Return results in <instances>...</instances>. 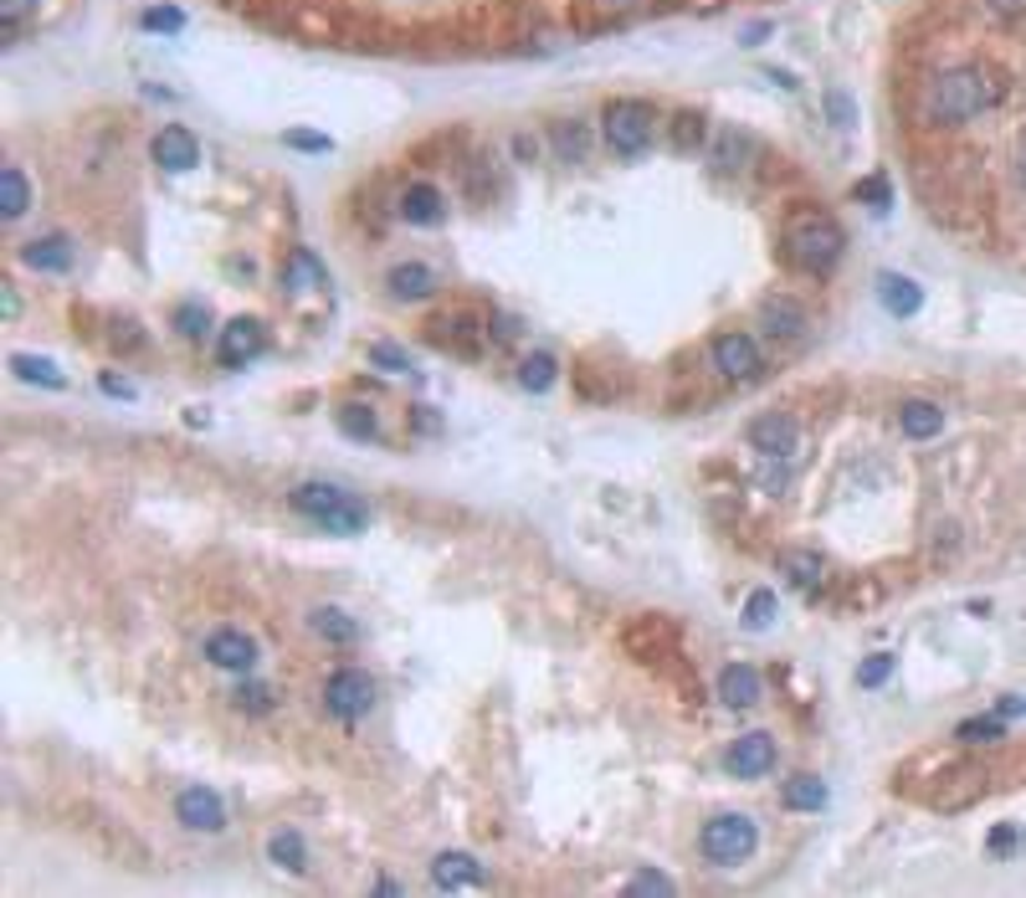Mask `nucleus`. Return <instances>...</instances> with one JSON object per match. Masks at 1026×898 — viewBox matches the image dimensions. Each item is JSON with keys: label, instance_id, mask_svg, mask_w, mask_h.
Wrapping results in <instances>:
<instances>
[{"label": "nucleus", "instance_id": "nucleus-16", "mask_svg": "<svg viewBox=\"0 0 1026 898\" xmlns=\"http://www.w3.org/2000/svg\"><path fill=\"white\" fill-rule=\"evenodd\" d=\"M396 206H400V221H411V227H437L447 216V201H441L437 186H406Z\"/></svg>", "mask_w": 1026, "mask_h": 898}, {"label": "nucleus", "instance_id": "nucleus-49", "mask_svg": "<svg viewBox=\"0 0 1026 898\" xmlns=\"http://www.w3.org/2000/svg\"><path fill=\"white\" fill-rule=\"evenodd\" d=\"M1016 180H1022V190H1026V149H1022V160H1016Z\"/></svg>", "mask_w": 1026, "mask_h": 898}, {"label": "nucleus", "instance_id": "nucleus-1", "mask_svg": "<svg viewBox=\"0 0 1026 898\" xmlns=\"http://www.w3.org/2000/svg\"><path fill=\"white\" fill-rule=\"evenodd\" d=\"M996 98H1000V82L990 78L986 68H949L929 82L924 113H929L934 123H965V119H975V113H986Z\"/></svg>", "mask_w": 1026, "mask_h": 898}, {"label": "nucleus", "instance_id": "nucleus-32", "mask_svg": "<svg viewBox=\"0 0 1026 898\" xmlns=\"http://www.w3.org/2000/svg\"><path fill=\"white\" fill-rule=\"evenodd\" d=\"M1006 735V714H990V719H965L960 725V739L965 745H990V739Z\"/></svg>", "mask_w": 1026, "mask_h": 898}, {"label": "nucleus", "instance_id": "nucleus-35", "mask_svg": "<svg viewBox=\"0 0 1026 898\" xmlns=\"http://www.w3.org/2000/svg\"><path fill=\"white\" fill-rule=\"evenodd\" d=\"M888 672H894V657L878 652V657H867L863 668H857V684H863V688H883V684H888Z\"/></svg>", "mask_w": 1026, "mask_h": 898}, {"label": "nucleus", "instance_id": "nucleus-14", "mask_svg": "<svg viewBox=\"0 0 1026 898\" xmlns=\"http://www.w3.org/2000/svg\"><path fill=\"white\" fill-rule=\"evenodd\" d=\"M431 884H437L441 894H457V888H478V884H482V862L472 858V852H441V858L431 862Z\"/></svg>", "mask_w": 1026, "mask_h": 898}, {"label": "nucleus", "instance_id": "nucleus-40", "mask_svg": "<svg viewBox=\"0 0 1026 898\" xmlns=\"http://www.w3.org/2000/svg\"><path fill=\"white\" fill-rule=\"evenodd\" d=\"M288 144L293 149H308V154H329V134H308V129H293V134H288Z\"/></svg>", "mask_w": 1026, "mask_h": 898}, {"label": "nucleus", "instance_id": "nucleus-43", "mask_svg": "<svg viewBox=\"0 0 1026 898\" xmlns=\"http://www.w3.org/2000/svg\"><path fill=\"white\" fill-rule=\"evenodd\" d=\"M857 201H873L883 211V206H888V186H883V180H863V186H857Z\"/></svg>", "mask_w": 1026, "mask_h": 898}, {"label": "nucleus", "instance_id": "nucleus-12", "mask_svg": "<svg viewBox=\"0 0 1026 898\" xmlns=\"http://www.w3.org/2000/svg\"><path fill=\"white\" fill-rule=\"evenodd\" d=\"M262 345H267V335H262V323L257 319H231L227 329H221V345H216V355H221V365H247V360H257L262 355Z\"/></svg>", "mask_w": 1026, "mask_h": 898}, {"label": "nucleus", "instance_id": "nucleus-9", "mask_svg": "<svg viewBox=\"0 0 1026 898\" xmlns=\"http://www.w3.org/2000/svg\"><path fill=\"white\" fill-rule=\"evenodd\" d=\"M714 370L719 376H729V380H755L760 376V345L749 335H719L714 339Z\"/></svg>", "mask_w": 1026, "mask_h": 898}, {"label": "nucleus", "instance_id": "nucleus-48", "mask_svg": "<svg viewBox=\"0 0 1026 898\" xmlns=\"http://www.w3.org/2000/svg\"><path fill=\"white\" fill-rule=\"evenodd\" d=\"M0 309H6V319H16V309H21V303H16V293H11V288L0 293Z\"/></svg>", "mask_w": 1026, "mask_h": 898}, {"label": "nucleus", "instance_id": "nucleus-24", "mask_svg": "<svg viewBox=\"0 0 1026 898\" xmlns=\"http://www.w3.org/2000/svg\"><path fill=\"white\" fill-rule=\"evenodd\" d=\"M780 565H786V576L796 580V586H806V590H816L821 580H827V560L811 555V550H786L780 555Z\"/></svg>", "mask_w": 1026, "mask_h": 898}, {"label": "nucleus", "instance_id": "nucleus-15", "mask_svg": "<svg viewBox=\"0 0 1026 898\" xmlns=\"http://www.w3.org/2000/svg\"><path fill=\"white\" fill-rule=\"evenodd\" d=\"M760 694H765V684H760V672L749 668V662H729V668L719 672V698L729 704V709H755Z\"/></svg>", "mask_w": 1026, "mask_h": 898}, {"label": "nucleus", "instance_id": "nucleus-26", "mask_svg": "<svg viewBox=\"0 0 1026 898\" xmlns=\"http://www.w3.org/2000/svg\"><path fill=\"white\" fill-rule=\"evenodd\" d=\"M308 621H313V631H319V637H329V642H339V647H349L355 637H360V627H355V621H349L339 606H319Z\"/></svg>", "mask_w": 1026, "mask_h": 898}, {"label": "nucleus", "instance_id": "nucleus-47", "mask_svg": "<svg viewBox=\"0 0 1026 898\" xmlns=\"http://www.w3.org/2000/svg\"><path fill=\"white\" fill-rule=\"evenodd\" d=\"M103 390H108V396H123V401L133 396V386H129V380H119V376H103Z\"/></svg>", "mask_w": 1026, "mask_h": 898}, {"label": "nucleus", "instance_id": "nucleus-8", "mask_svg": "<svg viewBox=\"0 0 1026 898\" xmlns=\"http://www.w3.org/2000/svg\"><path fill=\"white\" fill-rule=\"evenodd\" d=\"M206 662L221 672H252L257 668V642L237 627H221L206 637Z\"/></svg>", "mask_w": 1026, "mask_h": 898}, {"label": "nucleus", "instance_id": "nucleus-13", "mask_svg": "<svg viewBox=\"0 0 1026 898\" xmlns=\"http://www.w3.org/2000/svg\"><path fill=\"white\" fill-rule=\"evenodd\" d=\"M155 164H165V170H175V174L196 170L200 164L196 134H190V129H160V134H155Z\"/></svg>", "mask_w": 1026, "mask_h": 898}, {"label": "nucleus", "instance_id": "nucleus-10", "mask_svg": "<svg viewBox=\"0 0 1026 898\" xmlns=\"http://www.w3.org/2000/svg\"><path fill=\"white\" fill-rule=\"evenodd\" d=\"M175 817L186 821L190 831H221L227 827V801L206 786H186V791L175 796Z\"/></svg>", "mask_w": 1026, "mask_h": 898}, {"label": "nucleus", "instance_id": "nucleus-41", "mask_svg": "<svg viewBox=\"0 0 1026 898\" xmlns=\"http://www.w3.org/2000/svg\"><path fill=\"white\" fill-rule=\"evenodd\" d=\"M31 6H37V0H0V27L16 31V27H21V16H27Z\"/></svg>", "mask_w": 1026, "mask_h": 898}, {"label": "nucleus", "instance_id": "nucleus-33", "mask_svg": "<svg viewBox=\"0 0 1026 898\" xmlns=\"http://www.w3.org/2000/svg\"><path fill=\"white\" fill-rule=\"evenodd\" d=\"M370 365H380L390 376H411V355L396 345H370Z\"/></svg>", "mask_w": 1026, "mask_h": 898}, {"label": "nucleus", "instance_id": "nucleus-45", "mask_svg": "<svg viewBox=\"0 0 1026 898\" xmlns=\"http://www.w3.org/2000/svg\"><path fill=\"white\" fill-rule=\"evenodd\" d=\"M1016 837H1022V831H1016V827H1000L996 837H990V852H1012V847H1016Z\"/></svg>", "mask_w": 1026, "mask_h": 898}, {"label": "nucleus", "instance_id": "nucleus-27", "mask_svg": "<svg viewBox=\"0 0 1026 898\" xmlns=\"http://www.w3.org/2000/svg\"><path fill=\"white\" fill-rule=\"evenodd\" d=\"M749 134H739V129H724L719 134V144H714V164H719L724 174H734V170H745V154H749Z\"/></svg>", "mask_w": 1026, "mask_h": 898}, {"label": "nucleus", "instance_id": "nucleus-20", "mask_svg": "<svg viewBox=\"0 0 1026 898\" xmlns=\"http://www.w3.org/2000/svg\"><path fill=\"white\" fill-rule=\"evenodd\" d=\"M390 293L396 298H431L437 293V272L427 268V262H400V268H390Z\"/></svg>", "mask_w": 1026, "mask_h": 898}, {"label": "nucleus", "instance_id": "nucleus-22", "mask_svg": "<svg viewBox=\"0 0 1026 898\" xmlns=\"http://www.w3.org/2000/svg\"><path fill=\"white\" fill-rule=\"evenodd\" d=\"M780 801L790 806V811H821L827 806V780L816 776H790L786 791H780Z\"/></svg>", "mask_w": 1026, "mask_h": 898}, {"label": "nucleus", "instance_id": "nucleus-19", "mask_svg": "<svg viewBox=\"0 0 1026 898\" xmlns=\"http://www.w3.org/2000/svg\"><path fill=\"white\" fill-rule=\"evenodd\" d=\"M21 262L37 272H67L72 268V247H67V237H37V242L21 247Z\"/></svg>", "mask_w": 1026, "mask_h": 898}, {"label": "nucleus", "instance_id": "nucleus-25", "mask_svg": "<svg viewBox=\"0 0 1026 898\" xmlns=\"http://www.w3.org/2000/svg\"><path fill=\"white\" fill-rule=\"evenodd\" d=\"M27 206H31L27 174L16 170V164H6L0 170V211H6V221H16V216H27Z\"/></svg>", "mask_w": 1026, "mask_h": 898}, {"label": "nucleus", "instance_id": "nucleus-29", "mask_svg": "<svg viewBox=\"0 0 1026 898\" xmlns=\"http://www.w3.org/2000/svg\"><path fill=\"white\" fill-rule=\"evenodd\" d=\"M555 376H560L555 355H529V360L519 365V386L524 390H549V386H555Z\"/></svg>", "mask_w": 1026, "mask_h": 898}, {"label": "nucleus", "instance_id": "nucleus-39", "mask_svg": "<svg viewBox=\"0 0 1026 898\" xmlns=\"http://www.w3.org/2000/svg\"><path fill=\"white\" fill-rule=\"evenodd\" d=\"M627 888L631 894H673V878H663V872H637Z\"/></svg>", "mask_w": 1026, "mask_h": 898}, {"label": "nucleus", "instance_id": "nucleus-31", "mask_svg": "<svg viewBox=\"0 0 1026 898\" xmlns=\"http://www.w3.org/2000/svg\"><path fill=\"white\" fill-rule=\"evenodd\" d=\"M339 431L355 437V442H370L375 437V411L370 406H345V411H339Z\"/></svg>", "mask_w": 1026, "mask_h": 898}, {"label": "nucleus", "instance_id": "nucleus-23", "mask_svg": "<svg viewBox=\"0 0 1026 898\" xmlns=\"http://www.w3.org/2000/svg\"><path fill=\"white\" fill-rule=\"evenodd\" d=\"M760 319H765V329H770L775 339L786 335V339H796L800 329H806V313H800V303H790V298H770L760 309Z\"/></svg>", "mask_w": 1026, "mask_h": 898}, {"label": "nucleus", "instance_id": "nucleus-3", "mask_svg": "<svg viewBox=\"0 0 1026 898\" xmlns=\"http://www.w3.org/2000/svg\"><path fill=\"white\" fill-rule=\"evenodd\" d=\"M293 509L303 513L308 523H319L323 535H360L365 523H370V513H365L360 498L345 493V488H333V483L293 488Z\"/></svg>", "mask_w": 1026, "mask_h": 898}, {"label": "nucleus", "instance_id": "nucleus-44", "mask_svg": "<svg viewBox=\"0 0 1026 898\" xmlns=\"http://www.w3.org/2000/svg\"><path fill=\"white\" fill-rule=\"evenodd\" d=\"M200 323H206V309H180V329H186V335H206Z\"/></svg>", "mask_w": 1026, "mask_h": 898}, {"label": "nucleus", "instance_id": "nucleus-46", "mask_svg": "<svg viewBox=\"0 0 1026 898\" xmlns=\"http://www.w3.org/2000/svg\"><path fill=\"white\" fill-rule=\"evenodd\" d=\"M827 103H831V113H837V123H853V103H847L841 93H831Z\"/></svg>", "mask_w": 1026, "mask_h": 898}, {"label": "nucleus", "instance_id": "nucleus-6", "mask_svg": "<svg viewBox=\"0 0 1026 898\" xmlns=\"http://www.w3.org/2000/svg\"><path fill=\"white\" fill-rule=\"evenodd\" d=\"M323 709H329L333 719H345V725L365 719V714L375 709V684H370V672L339 668L329 684H323Z\"/></svg>", "mask_w": 1026, "mask_h": 898}, {"label": "nucleus", "instance_id": "nucleus-4", "mask_svg": "<svg viewBox=\"0 0 1026 898\" xmlns=\"http://www.w3.org/2000/svg\"><path fill=\"white\" fill-rule=\"evenodd\" d=\"M755 842H760V831H755V821H749V817H739V811H724V817H714L704 827V837H698L704 858L719 862V868L745 862L749 852H755Z\"/></svg>", "mask_w": 1026, "mask_h": 898}, {"label": "nucleus", "instance_id": "nucleus-28", "mask_svg": "<svg viewBox=\"0 0 1026 898\" xmlns=\"http://www.w3.org/2000/svg\"><path fill=\"white\" fill-rule=\"evenodd\" d=\"M11 370L21 380H27V386H62V370H57L52 360H41V355H11Z\"/></svg>", "mask_w": 1026, "mask_h": 898}, {"label": "nucleus", "instance_id": "nucleus-42", "mask_svg": "<svg viewBox=\"0 0 1026 898\" xmlns=\"http://www.w3.org/2000/svg\"><path fill=\"white\" fill-rule=\"evenodd\" d=\"M986 11L996 16V21H1022V16H1026V0H986Z\"/></svg>", "mask_w": 1026, "mask_h": 898}, {"label": "nucleus", "instance_id": "nucleus-17", "mask_svg": "<svg viewBox=\"0 0 1026 898\" xmlns=\"http://www.w3.org/2000/svg\"><path fill=\"white\" fill-rule=\"evenodd\" d=\"M878 298H883V309L894 313V319H908V313H919V303H924L919 282H914V278H898V272H883V278H878Z\"/></svg>", "mask_w": 1026, "mask_h": 898}, {"label": "nucleus", "instance_id": "nucleus-2", "mask_svg": "<svg viewBox=\"0 0 1026 898\" xmlns=\"http://www.w3.org/2000/svg\"><path fill=\"white\" fill-rule=\"evenodd\" d=\"M841 247H847V237H841V227L827 211L800 206V211L786 216V257L800 272H816V278L831 272L841 262Z\"/></svg>", "mask_w": 1026, "mask_h": 898}, {"label": "nucleus", "instance_id": "nucleus-36", "mask_svg": "<svg viewBox=\"0 0 1026 898\" xmlns=\"http://www.w3.org/2000/svg\"><path fill=\"white\" fill-rule=\"evenodd\" d=\"M745 621H749V627H755V631H760V627H770V621H775V596H770V590H755V596H749V606H745Z\"/></svg>", "mask_w": 1026, "mask_h": 898}, {"label": "nucleus", "instance_id": "nucleus-11", "mask_svg": "<svg viewBox=\"0 0 1026 898\" xmlns=\"http://www.w3.org/2000/svg\"><path fill=\"white\" fill-rule=\"evenodd\" d=\"M770 765H775L770 735H739V739L729 745V755H724V770H729V776H739V780L765 776Z\"/></svg>", "mask_w": 1026, "mask_h": 898}, {"label": "nucleus", "instance_id": "nucleus-21", "mask_svg": "<svg viewBox=\"0 0 1026 898\" xmlns=\"http://www.w3.org/2000/svg\"><path fill=\"white\" fill-rule=\"evenodd\" d=\"M267 858L278 862V868H288V872H303V868H308V842H303V831H293V827L272 831V837H267Z\"/></svg>", "mask_w": 1026, "mask_h": 898}, {"label": "nucleus", "instance_id": "nucleus-5", "mask_svg": "<svg viewBox=\"0 0 1026 898\" xmlns=\"http://www.w3.org/2000/svg\"><path fill=\"white\" fill-rule=\"evenodd\" d=\"M653 134H657V113L647 103L621 98V103L606 108V144L616 154H641V149L653 144Z\"/></svg>", "mask_w": 1026, "mask_h": 898}, {"label": "nucleus", "instance_id": "nucleus-37", "mask_svg": "<svg viewBox=\"0 0 1026 898\" xmlns=\"http://www.w3.org/2000/svg\"><path fill=\"white\" fill-rule=\"evenodd\" d=\"M704 139V119L698 113H678V129H673V144L678 149H694Z\"/></svg>", "mask_w": 1026, "mask_h": 898}, {"label": "nucleus", "instance_id": "nucleus-18", "mask_svg": "<svg viewBox=\"0 0 1026 898\" xmlns=\"http://www.w3.org/2000/svg\"><path fill=\"white\" fill-rule=\"evenodd\" d=\"M898 427H904V437H914V442H929V437L945 431V411L934 401H904L898 406Z\"/></svg>", "mask_w": 1026, "mask_h": 898}, {"label": "nucleus", "instance_id": "nucleus-34", "mask_svg": "<svg viewBox=\"0 0 1026 898\" xmlns=\"http://www.w3.org/2000/svg\"><path fill=\"white\" fill-rule=\"evenodd\" d=\"M139 27L145 31H180L186 27V11H175V6H155V11L139 16Z\"/></svg>", "mask_w": 1026, "mask_h": 898}, {"label": "nucleus", "instance_id": "nucleus-30", "mask_svg": "<svg viewBox=\"0 0 1026 898\" xmlns=\"http://www.w3.org/2000/svg\"><path fill=\"white\" fill-rule=\"evenodd\" d=\"M555 149H560L565 160H586V149H590V134L580 129V123H555Z\"/></svg>", "mask_w": 1026, "mask_h": 898}, {"label": "nucleus", "instance_id": "nucleus-38", "mask_svg": "<svg viewBox=\"0 0 1026 898\" xmlns=\"http://www.w3.org/2000/svg\"><path fill=\"white\" fill-rule=\"evenodd\" d=\"M237 709H252V714H267L272 709V694L262 684H241L237 688Z\"/></svg>", "mask_w": 1026, "mask_h": 898}, {"label": "nucleus", "instance_id": "nucleus-7", "mask_svg": "<svg viewBox=\"0 0 1026 898\" xmlns=\"http://www.w3.org/2000/svg\"><path fill=\"white\" fill-rule=\"evenodd\" d=\"M796 442H800L796 416L765 411V416H755V421H749V447H755L760 457H790V452H796Z\"/></svg>", "mask_w": 1026, "mask_h": 898}]
</instances>
